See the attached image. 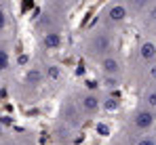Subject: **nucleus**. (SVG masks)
Masks as SVG:
<instances>
[{
    "label": "nucleus",
    "mask_w": 156,
    "mask_h": 145,
    "mask_svg": "<svg viewBox=\"0 0 156 145\" xmlns=\"http://www.w3.org/2000/svg\"><path fill=\"white\" fill-rule=\"evenodd\" d=\"M116 34L104 29L99 25H93L84 36H82V42H80V50L87 59L99 63L101 59H105L108 55H112L116 50Z\"/></svg>",
    "instance_id": "f257e3e1"
},
{
    "label": "nucleus",
    "mask_w": 156,
    "mask_h": 145,
    "mask_svg": "<svg viewBox=\"0 0 156 145\" xmlns=\"http://www.w3.org/2000/svg\"><path fill=\"white\" fill-rule=\"evenodd\" d=\"M129 17H133L127 6V2H108L101 6V11L97 13V23L104 29H110V32H118L122 25L129 21Z\"/></svg>",
    "instance_id": "f03ea898"
},
{
    "label": "nucleus",
    "mask_w": 156,
    "mask_h": 145,
    "mask_svg": "<svg viewBox=\"0 0 156 145\" xmlns=\"http://www.w3.org/2000/svg\"><path fill=\"white\" fill-rule=\"evenodd\" d=\"M154 128H156V114L152 109L144 107V105H139L131 112L129 118H127V126H125V130L135 135V137L152 135Z\"/></svg>",
    "instance_id": "7ed1b4c3"
},
{
    "label": "nucleus",
    "mask_w": 156,
    "mask_h": 145,
    "mask_svg": "<svg viewBox=\"0 0 156 145\" xmlns=\"http://www.w3.org/2000/svg\"><path fill=\"white\" fill-rule=\"evenodd\" d=\"M74 101L80 107V112H82L84 118L95 116L101 109V105H104V97L99 95V93H95V91H78L76 95H74Z\"/></svg>",
    "instance_id": "20e7f679"
},
{
    "label": "nucleus",
    "mask_w": 156,
    "mask_h": 145,
    "mask_svg": "<svg viewBox=\"0 0 156 145\" xmlns=\"http://www.w3.org/2000/svg\"><path fill=\"white\" fill-rule=\"evenodd\" d=\"M99 72H101V78H114V80H122V76L127 72L125 67V59L118 50H114L112 55H108L105 59H101L99 63Z\"/></svg>",
    "instance_id": "39448f33"
},
{
    "label": "nucleus",
    "mask_w": 156,
    "mask_h": 145,
    "mask_svg": "<svg viewBox=\"0 0 156 145\" xmlns=\"http://www.w3.org/2000/svg\"><path fill=\"white\" fill-rule=\"evenodd\" d=\"M59 122L68 124V126H70V128H74V130L82 126L84 116H82L80 107L76 105L74 97H68V99H63V101H61V105H59Z\"/></svg>",
    "instance_id": "423d86ee"
},
{
    "label": "nucleus",
    "mask_w": 156,
    "mask_h": 145,
    "mask_svg": "<svg viewBox=\"0 0 156 145\" xmlns=\"http://www.w3.org/2000/svg\"><path fill=\"white\" fill-rule=\"evenodd\" d=\"M137 59H139V63L144 65V67H148V65H154L156 63V40L152 38H141L139 42H137Z\"/></svg>",
    "instance_id": "0eeeda50"
},
{
    "label": "nucleus",
    "mask_w": 156,
    "mask_h": 145,
    "mask_svg": "<svg viewBox=\"0 0 156 145\" xmlns=\"http://www.w3.org/2000/svg\"><path fill=\"white\" fill-rule=\"evenodd\" d=\"M38 47H40V50H44V53L59 50V48L63 47V34H61V29L38 34Z\"/></svg>",
    "instance_id": "6e6552de"
},
{
    "label": "nucleus",
    "mask_w": 156,
    "mask_h": 145,
    "mask_svg": "<svg viewBox=\"0 0 156 145\" xmlns=\"http://www.w3.org/2000/svg\"><path fill=\"white\" fill-rule=\"evenodd\" d=\"M23 82H26L27 88L36 91L40 86L47 84V76H44V67L42 65H27L26 76H23Z\"/></svg>",
    "instance_id": "1a4fd4ad"
},
{
    "label": "nucleus",
    "mask_w": 156,
    "mask_h": 145,
    "mask_svg": "<svg viewBox=\"0 0 156 145\" xmlns=\"http://www.w3.org/2000/svg\"><path fill=\"white\" fill-rule=\"evenodd\" d=\"M74 128H70L68 124H63V122H57L55 126H53V139L57 141V143H72V139H74Z\"/></svg>",
    "instance_id": "9d476101"
},
{
    "label": "nucleus",
    "mask_w": 156,
    "mask_h": 145,
    "mask_svg": "<svg viewBox=\"0 0 156 145\" xmlns=\"http://www.w3.org/2000/svg\"><path fill=\"white\" fill-rule=\"evenodd\" d=\"M44 76H47V84H57L63 78V70L59 63H44Z\"/></svg>",
    "instance_id": "9b49d317"
},
{
    "label": "nucleus",
    "mask_w": 156,
    "mask_h": 145,
    "mask_svg": "<svg viewBox=\"0 0 156 145\" xmlns=\"http://www.w3.org/2000/svg\"><path fill=\"white\" fill-rule=\"evenodd\" d=\"M11 67V42L0 38V74Z\"/></svg>",
    "instance_id": "f8f14e48"
},
{
    "label": "nucleus",
    "mask_w": 156,
    "mask_h": 145,
    "mask_svg": "<svg viewBox=\"0 0 156 145\" xmlns=\"http://www.w3.org/2000/svg\"><path fill=\"white\" fill-rule=\"evenodd\" d=\"M139 23L144 25L146 29H156V2H150L148 11L139 17Z\"/></svg>",
    "instance_id": "ddd939ff"
},
{
    "label": "nucleus",
    "mask_w": 156,
    "mask_h": 145,
    "mask_svg": "<svg viewBox=\"0 0 156 145\" xmlns=\"http://www.w3.org/2000/svg\"><path fill=\"white\" fill-rule=\"evenodd\" d=\"M139 105L152 109V112L156 114V86H148V88H144V93H141V103H139Z\"/></svg>",
    "instance_id": "4468645a"
},
{
    "label": "nucleus",
    "mask_w": 156,
    "mask_h": 145,
    "mask_svg": "<svg viewBox=\"0 0 156 145\" xmlns=\"http://www.w3.org/2000/svg\"><path fill=\"white\" fill-rule=\"evenodd\" d=\"M148 86H156V63L144 67V88Z\"/></svg>",
    "instance_id": "2eb2a0df"
},
{
    "label": "nucleus",
    "mask_w": 156,
    "mask_h": 145,
    "mask_svg": "<svg viewBox=\"0 0 156 145\" xmlns=\"http://www.w3.org/2000/svg\"><path fill=\"white\" fill-rule=\"evenodd\" d=\"M118 105H120V101H118L116 97L108 95V97H104V105H101V109H105V112H116Z\"/></svg>",
    "instance_id": "dca6fc26"
},
{
    "label": "nucleus",
    "mask_w": 156,
    "mask_h": 145,
    "mask_svg": "<svg viewBox=\"0 0 156 145\" xmlns=\"http://www.w3.org/2000/svg\"><path fill=\"white\" fill-rule=\"evenodd\" d=\"M6 27H9V13H6V6L0 2V34L6 32Z\"/></svg>",
    "instance_id": "f3484780"
},
{
    "label": "nucleus",
    "mask_w": 156,
    "mask_h": 145,
    "mask_svg": "<svg viewBox=\"0 0 156 145\" xmlns=\"http://www.w3.org/2000/svg\"><path fill=\"white\" fill-rule=\"evenodd\" d=\"M131 145H156V137L154 135H144V137H137Z\"/></svg>",
    "instance_id": "a211bd4d"
},
{
    "label": "nucleus",
    "mask_w": 156,
    "mask_h": 145,
    "mask_svg": "<svg viewBox=\"0 0 156 145\" xmlns=\"http://www.w3.org/2000/svg\"><path fill=\"white\" fill-rule=\"evenodd\" d=\"M97 130H99L101 135H110V128H108L105 124H97Z\"/></svg>",
    "instance_id": "6ab92c4d"
},
{
    "label": "nucleus",
    "mask_w": 156,
    "mask_h": 145,
    "mask_svg": "<svg viewBox=\"0 0 156 145\" xmlns=\"http://www.w3.org/2000/svg\"><path fill=\"white\" fill-rule=\"evenodd\" d=\"M4 135H6V130H4V124H2V122H0V141H2V139H4Z\"/></svg>",
    "instance_id": "aec40b11"
},
{
    "label": "nucleus",
    "mask_w": 156,
    "mask_h": 145,
    "mask_svg": "<svg viewBox=\"0 0 156 145\" xmlns=\"http://www.w3.org/2000/svg\"><path fill=\"white\" fill-rule=\"evenodd\" d=\"M112 145H114V143H112Z\"/></svg>",
    "instance_id": "412c9836"
}]
</instances>
